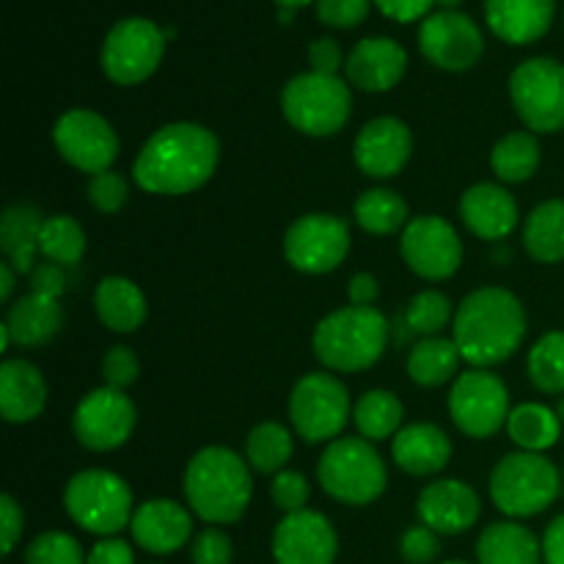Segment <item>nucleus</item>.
Returning <instances> with one entry per match:
<instances>
[{
    "label": "nucleus",
    "instance_id": "1",
    "mask_svg": "<svg viewBox=\"0 0 564 564\" xmlns=\"http://www.w3.org/2000/svg\"><path fill=\"white\" fill-rule=\"evenodd\" d=\"M220 143L213 130L193 121L160 127L138 152L132 180L154 196H185L213 180Z\"/></svg>",
    "mask_w": 564,
    "mask_h": 564
},
{
    "label": "nucleus",
    "instance_id": "2",
    "mask_svg": "<svg viewBox=\"0 0 564 564\" xmlns=\"http://www.w3.org/2000/svg\"><path fill=\"white\" fill-rule=\"evenodd\" d=\"M527 308L505 286H482L463 297L452 319V339L463 361L488 369L521 350L527 339Z\"/></svg>",
    "mask_w": 564,
    "mask_h": 564
},
{
    "label": "nucleus",
    "instance_id": "3",
    "mask_svg": "<svg viewBox=\"0 0 564 564\" xmlns=\"http://www.w3.org/2000/svg\"><path fill=\"white\" fill-rule=\"evenodd\" d=\"M182 488L193 516L226 527L240 521L251 505V466L229 446H204L187 463Z\"/></svg>",
    "mask_w": 564,
    "mask_h": 564
},
{
    "label": "nucleus",
    "instance_id": "4",
    "mask_svg": "<svg viewBox=\"0 0 564 564\" xmlns=\"http://www.w3.org/2000/svg\"><path fill=\"white\" fill-rule=\"evenodd\" d=\"M391 325L375 306H345L323 317L314 328L312 347L330 372H364L383 358Z\"/></svg>",
    "mask_w": 564,
    "mask_h": 564
},
{
    "label": "nucleus",
    "instance_id": "5",
    "mask_svg": "<svg viewBox=\"0 0 564 564\" xmlns=\"http://www.w3.org/2000/svg\"><path fill=\"white\" fill-rule=\"evenodd\" d=\"M319 488L339 505L367 507L383 496L389 468L367 438H336L325 446L317 463Z\"/></svg>",
    "mask_w": 564,
    "mask_h": 564
},
{
    "label": "nucleus",
    "instance_id": "6",
    "mask_svg": "<svg viewBox=\"0 0 564 564\" xmlns=\"http://www.w3.org/2000/svg\"><path fill=\"white\" fill-rule=\"evenodd\" d=\"M564 482L560 468L538 452H512L490 474V501L507 518H532L560 499Z\"/></svg>",
    "mask_w": 564,
    "mask_h": 564
},
{
    "label": "nucleus",
    "instance_id": "7",
    "mask_svg": "<svg viewBox=\"0 0 564 564\" xmlns=\"http://www.w3.org/2000/svg\"><path fill=\"white\" fill-rule=\"evenodd\" d=\"M352 94L339 75L301 72L281 88V113L308 138H328L345 130Z\"/></svg>",
    "mask_w": 564,
    "mask_h": 564
},
{
    "label": "nucleus",
    "instance_id": "8",
    "mask_svg": "<svg viewBox=\"0 0 564 564\" xmlns=\"http://www.w3.org/2000/svg\"><path fill=\"white\" fill-rule=\"evenodd\" d=\"M64 510L83 532L116 538L132 521V490L119 474L86 468L64 488Z\"/></svg>",
    "mask_w": 564,
    "mask_h": 564
},
{
    "label": "nucleus",
    "instance_id": "9",
    "mask_svg": "<svg viewBox=\"0 0 564 564\" xmlns=\"http://www.w3.org/2000/svg\"><path fill=\"white\" fill-rule=\"evenodd\" d=\"M165 31L147 17H124L105 36L99 64L116 86H138L158 72L165 55Z\"/></svg>",
    "mask_w": 564,
    "mask_h": 564
},
{
    "label": "nucleus",
    "instance_id": "10",
    "mask_svg": "<svg viewBox=\"0 0 564 564\" xmlns=\"http://www.w3.org/2000/svg\"><path fill=\"white\" fill-rule=\"evenodd\" d=\"M352 416L345 383L328 372H308L290 394V422L306 444H330L341 438Z\"/></svg>",
    "mask_w": 564,
    "mask_h": 564
},
{
    "label": "nucleus",
    "instance_id": "11",
    "mask_svg": "<svg viewBox=\"0 0 564 564\" xmlns=\"http://www.w3.org/2000/svg\"><path fill=\"white\" fill-rule=\"evenodd\" d=\"M510 99L529 132L564 130V64L556 58H527L512 69Z\"/></svg>",
    "mask_w": 564,
    "mask_h": 564
},
{
    "label": "nucleus",
    "instance_id": "12",
    "mask_svg": "<svg viewBox=\"0 0 564 564\" xmlns=\"http://www.w3.org/2000/svg\"><path fill=\"white\" fill-rule=\"evenodd\" d=\"M449 416L468 438H494L510 419L507 383L488 369H468L457 375L449 391Z\"/></svg>",
    "mask_w": 564,
    "mask_h": 564
},
{
    "label": "nucleus",
    "instance_id": "13",
    "mask_svg": "<svg viewBox=\"0 0 564 564\" xmlns=\"http://www.w3.org/2000/svg\"><path fill=\"white\" fill-rule=\"evenodd\" d=\"M350 253V226L330 213L301 215L284 235V257L295 270L325 275Z\"/></svg>",
    "mask_w": 564,
    "mask_h": 564
},
{
    "label": "nucleus",
    "instance_id": "14",
    "mask_svg": "<svg viewBox=\"0 0 564 564\" xmlns=\"http://www.w3.org/2000/svg\"><path fill=\"white\" fill-rule=\"evenodd\" d=\"M53 143L61 158L83 174H102L119 158V135L97 110L72 108L55 121Z\"/></svg>",
    "mask_w": 564,
    "mask_h": 564
},
{
    "label": "nucleus",
    "instance_id": "15",
    "mask_svg": "<svg viewBox=\"0 0 564 564\" xmlns=\"http://www.w3.org/2000/svg\"><path fill=\"white\" fill-rule=\"evenodd\" d=\"M135 422L138 411L130 397L110 386H99L77 402L72 430L83 449L113 452L132 438Z\"/></svg>",
    "mask_w": 564,
    "mask_h": 564
},
{
    "label": "nucleus",
    "instance_id": "16",
    "mask_svg": "<svg viewBox=\"0 0 564 564\" xmlns=\"http://www.w3.org/2000/svg\"><path fill=\"white\" fill-rule=\"evenodd\" d=\"M400 253L419 279L444 281L460 270L463 240L441 215H419L402 229Z\"/></svg>",
    "mask_w": 564,
    "mask_h": 564
},
{
    "label": "nucleus",
    "instance_id": "17",
    "mask_svg": "<svg viewBox=\"0 0 564 564\" xmlns=\"http://www.w3.org/2000/svg\"><path fill=\"white\" fill-rule=\"evenodd\" d=\"M419 50L438 69L466 72L482 58L485 36L468 14L438 9L422 20Z\"/></svg>",
    "mask_w": 564,
    "mask_h": 564
},
{
    "label": "nucleus",
    "instance_id": "18",
    "mask_svg": "<svg viewBox=\"0 0 564 564\" xmlns=\"http://www.w3.org/2000/svg\"><path fill=\"white\" fill-rule=\"evenodd\" d=\"M339 554L336 529L323 512H286L273 532L275 564H334Z\"/></svg>",
    "mask_w": 564,
    "mask_h": 564
},
{
    "label": "nucleus",
    "instance_id": "19",
    "mask_svg": "<svg viewBox=\"0 0 564 564\" xmlns=\"http://www.w3.org/2000/svg\"><path fill=\"white\" fill-rule=\"evenodd\" d=\"M413 152L411 127L397 116H378L367 121L352 143L356 165L372 180H391L408 165Z\"/></svg>",
    "mask_w": 564,
    "mask_h": 564
},
{
    "label": "nucleus",
    "instance_id": "20",
    "mask_svg": "<svg viewBox=\"0 0 564 564\" xmlns=\"http://www.w3.org/2000/svg\"><path fill=\"white\" fill-rule=\"evenodd\" d=\"M419 521L441 538H455L468 532L479 521L482 501L468 482L460 479H435L419 494Z\"/></svg>",
    "mask_w": 564,
    "mask_h": 564
},
{
    "label": "nucleus",
    "instance_id": "21",
    "mask_svg": "<svg viewBox=\"0 0 564 564\" xmlns=\"http://www.w3.org/2000/svg\"><path fill=\"white\" fill-rule=\"evenodd\" d=\"M130 532L132 543L147 554H176L187 543H193V512L171 499H149L132 512Z\"/></svg>",
    "mask_w": 564,
    "mask_h": 564
},
{
    "label": "nucleus",
    "instance_id": "22",
    "mask_svg": "<svg viewBox=\"0 0 564 564\" xmlns=\"http://www.w3.org/2000/svg\"><path fill=\"white\" fill-rule=\"evenodd\" d=\"M408 72V53L389 36L361 39L345 61V77L367 94L391 91Z\"/></svg>",
    "mask_w": 564,
    "mask_h": 564
},
{
    "label": "nucleus",
    "instance_id": "23",
    "mask_svg": "<svg viewBox=\"0 0 564 564\" xmlns=\"http://www.w3.org/2000/svg\"><path fill=\"white\" fill-rule=\"evenodd\" d=\"M457 209H460V218L468 231L477 235L479 240L490 242H501L505 237H510L521 218L516 196L496 182H479V185L468 187L460 196Z\"/></svg>",
    "mask_w": 564,
    "mask_h": 564
},
{
    "label": "nucleus",
    "instance_id": "24",
    "mask_svg": "<svg viewBox=\"0 0 564 564\" xmlns=\"http://www.w3.org/2000/svg\"><path fill=\"white\" fill-rule=\"evenodd\" d=\"M64 325V308L58 297L36 295L28 292L25 297L14 301L6 312L0 334H3V350L11 345L20 347H42L58 336Z\"/></svg>",
    "mask_w": 564,
    "mask_h": 564
},
{
    "label": "nucleus",
    "instance_id": "25",
    "mask_svg": "<svg viewBox=\"0 0 564 564\" xmlns=\"http://www.w3.org/2000/svg\"><path fill=\"white\" fill-rule=\"evenodd\" d=\"M391 457L411 477H433L449 466L452 441L438 424H408L391 441Z\"/></svg>",
    "mask_w": 564,
    "mask_h": 564
},
{
    "label": "nucleus",
    "instance_id": "26",
    "mask_svg": "<svg viewBox=\"0 0 564 564\" xmlns=\"http://www.w3.org/2000/svg\"><path fill=\"white\" fill-rule=\"evenodd\" d=\"M47 405V380L25 358L0 364V413L9 424H28Z\"/></svg>",
    "mask_w": 564,
    "mask_h": 564
},
{
    "label": "nucleus",
    "instance_id": "27",
    "mask_svg": "<svg viewBox=\"0 0 564 564\" xmlns=\"http://www.w3.org/2000/svg\"><path fill=\"white\" fill-rule=\"evenodd\" d=\"M556 0H485L488 28L507 44H532L549 33Z\"/></svg>",
    "mask_w": 564,
    "mask_h": 564
},
{
    "label": "nucleus",
    "instance_id": "28",
    "mask_svg": "<svg viewBox=\"0 0 564 564\" xmlns=\"http://www.w3.org/2000/svg\"><path fill=\"white\" fill-rule=\"evenodd\" d=\"M94 308L99 323L113 334H135L147 323V295L135 281L124 275H108L94 290Z\"/></svg>",
    "mask_w": 564,
    "mask_h": 564
},
{
    "label": "nucleus",
    "instance_id": "29",
    "mask_svg": "<svg viewBox=\"0 0 564 564\" xmlns=\"http://www.w3.org/2000/svg\"><path fill=\"white\" fill-rule=\"evenodd\" d=\"M42 209L28 202H17L3 209L0 218V248L3 257L17 273H31L36 268L39 235L44 226Z\"/></svg>",
    "mask_w": 564,
    "mask_h": 564
},
{
    "label": "nucleus",
    "instance_id": "30",
    "mask_svg": "<svg viewBox=\"0 0 564 564\" xmlns=\"http://www.w3.org/2000/svg\"><path fill=\"white\" fill-rule=\"evenodd\" d=\"M543 540L518 521L490 523L477 540L479 564H540Z\"/></svg>",
    "mask_w": 564,
    "mask_h": 564
},
{
    "label": "nucleus",
    "instance_id": "31",
    "mask_svg": "<svg viewBox=\"0 0 564 564\" xmlns=\"http://www.w3.org/2000/svg\"><path fill=\"white\" fill-rule=\"evenodd\" d=\"M523 248L540 264L564 262V198L538 204L523 224Z\"/></svg>",
    "mask_w": 564,
    "mask_h": 564
},
{
    "label": "nucleus",
    "instance_id": "32",
    "mask_svg": "<svg viewBox=\"0 0 564 564\" xmlns=\"http://www.w3.org/2000/svg\"><path fill=\"white\" fill-rule=\"evenodd\" d=\"M460 361L463 356L455 339L427 336V339H419L408 352V378L424 389H438V386L457 378Z\"/></svg>",
    "mask_w": 564,
    "mask_h": 564
},
{
    "label": "nucleus",
    "instance_id": "33",
    "mask_svg": "<svg viewBox=\"0 0 564 564\" xmlns=\"http://www.w3.org/2000/svg\"><path fill=\"white\" fill-rule=\"evenodd\" d=\"M507 433H510L512 444L521 452L543 455L545 449L556 446V441H560L562 419L556 416L554 408L543 405V402H523V405L510 411Z\"/></svg>",
    "mask_w": 564,
    "mask_h": 564
},
{
    "label": "nucleus",
    "instance_id": "34",
    "mask_svg": "<svg viewBox=\"0 0 564 564\" xmlns=\"http://www.w3.org/2000/svg\"><path fill=\"white\" fill-rule=\"evenodd\" d=\"M540 158H543V149L534 132L518 130L507 132L499 143L490 152V165H494V174L499 176L507 185H521V182L532 180L540 169Z\"/></svg>",
    "mask_w": 564,
    "mask_h": 564
},
{
    "label": "nucleus",
    "instance_id": "35",
    "mask_svg": "<svg viewBox=\"0 0 564 564\" xmlns=\"http://www.w3.org/2000/svg\"><path fill=\"white\" fill-rule=\"evenodd\" d=\"M352 218L367 235H397L408 226V204L405 198L389 187H372L364 191L352 204Z\"/></svg>",
    "mask_w": 564,
    "mask_h": 564
},
{
    "label": "nucleus",
    "instance_id": "36",
    "mask_svg": "<svg viewBox=\"0 0 564 564\" xmlns=\"http://www.w3.org/2000/svg\"><path fill=\"white\" fill-rule=\"evenodd\" d=\"M402 413L405 411H402L400 397L386 389H372L358 397V402L352 405V422H356L361 438L378 444V441L394 438L400 433Z\"/></svg>",
    "mask_w": 564,
    "mask_h": 564
},
{
    "label": "nucleus",
    "instance_id": "37",
    "mask_svg": "<svg viewBox=\"0 0 564 564\" xmlns=\"http://www.w3.org/2000/svg\"><path fill=\"white\" fill-rule=\"evenodd\" d=\"M292 433L279 422H262L248 433L246 438V460L251 471L257 474H279L284 471L286 460L292 457Z\"/></svg>",
    "mask_w": 564,
    "mask_h": 564
},
{
    "label": "nucleus",
    "instance_id": "38",
    "mask_svg": "<svg viewBox=\"0 0 564 564\" xmlns=\"http://www.w3.org/2000/svg\"><path fill=\"white\" fill-rule=\"evenodd\" d=\"M527 372L534 389L543 394H564V330H549L534 341Z\"/></svg>",
    "mask_w": 564,
    "mask_h": 564
},
{
    "label": "nucleus",
    "instance_id": "39",
    "mask_svg": "<svg viewBox=\"0 0 564 564\" xmlns=\"http://www.w3.org/2000/svg\"><path fill=\"white\" fill-rule=\"evenodd\" d=\"M39 253L47 262L72 268L86 253V231L72 215H50L39 235Z\"/></svg>",
    "mask_w": 564,
    "mask_h": 564
},
{
    "label": "nucleus",
    "instance_id": "40",
    "mask_svg": "<svg viewBox=\"0 0 564 564\" xmlns=\"http://www.w3.org/2000/svg\"><path fill=\"white\" fill-rule=\"evenodd\" d=\"M457 308L452 306L449 297L438 290H424L408 301L402 325L416 336H441V330L455 319Z\"/></svg>",
    "mask_w": 564,
    "mask_h": 564
},
{
    "label": "nucleus",
    "instance_id": "41",
    "mask_svg": "<svg viewBox=\"0 0 564 564\" xmlns=\"http://www.w3.org/2000/svg\"><path fill=\"white\" fill-rule=\"evenodd\" d=\"M25 564H88V556L72 534L42 532L28 543Z\"/></svg>",
    "mask_w": 564,
    "mask_h": 564
},
{
    "label": "nucleus",
    "instance_id": "42",
    "mask_svg": "<svg viewBox=\"0 0 564 564\" xmlns=\"http://www.w3.org/2000/svg\"><path fill=\"white\" fill-rule=\"evenodd\" d=\"M86 196L97 213L116 215L130 202V182H127V176L116 174V171H102V174H94L88 180Z\"/></svg>",
    "mask_w": 564,
    "mask_h": 564
},
{
    "label": "nucleus",
    "instance_id": "43",
    "mask_svg": "<svg viewBox=\"0 0 564 564\" xmlns=\"http://www.w3.org/2000/svg\"><path fill=\"white\" fill-rule=\"evenodd\" d=\"M308 496H312V485H308V479L303 477L301 471L284 468V471L275 474L273 482H270V499H273V505L279 507L284 516L286 512L306 510Z\"/></svg>",
    "mask_w": 564,
    "mask_h": 564
},
{
    "label": "nucleus",
    "instance_id": "44",
    "mask_svg": "<svg viewBox=\"0 0 564 564\" xmlns=\"http://www.w3.org/2000/svg\"><path fill=\"white\" fill-rule=\"evenodd\" d=\"M141 375V361L127 345H113L102 356V378L110 389L127 391Z\"/></svg>",
    "mask_w": 564,
    "mask_h": 564
},
{
    "label": "nucleus",
    "instance_id": "45",
    "mask_svg": "<svg viewBox=\"0 0 564 564\" xmlns=\"http://www.w3.org/2000/svg\"><path fill=\"white\" fill-rule=\"evenodd\" d=\"M191 560L193 564H231L235 545H231V538L224 529L207 527L193 538Z\"/></svg>",
    "mask_w": 564,
    "mask_h": 564
},
{
    "label": "nucleus",
    "instance_id": "46",
    "mask_svg": "<svg viewBox=\"0 0 564 564\" xmlns=\"http://www.w3.org/2000/svg\"><path fill=\"white\" fill-rule=\"evenodd\" d=\"M372 0H317V17L330 28H356L369 17Z\"/></svg>",
    "mask_w": 564,
    "mask_h": 564
},
{
    "label": "nucleus",
    "instance_id": "47",
    "mask_svg": "<svg viewBox=\"0 0 564 564\" xmlns=\"http://www.w3.org/2000/svg\"><path fill=\"white\" fill-rule=\"evenodd\" d=\"M438 551H441L438 534H435L430 527H424V523H422V527H411V529H405V532H402L400 554L408 564L435 562Z\"/></svg>",
    "mask_w": 564,
    "mask_h": 564
},
{
    "label": "nucleus",
    "instance_id": "48",
    "mask_svg": "<svg viewBox=\"0 0 564 564\" xmlns=\"http://www.w3.org/2000/svg\"><path fill=\"white\" fill-rule=\"evenodd\" d=\"M345 61L347 58L336 39L319 36L308 44V64H312V72H319V75H336L339 69H345Z\"/></svg>",
    "mask_w": 564,
    "mask_h": 564
},
{
    "label": "nucleus",
    "instance_id": "49",
    "mask_svg": "<svg viewBox=\"0 0 564 564\" xmlns=\"http://www.w3.org/2000/svg\"><path fill=\"white\" fill-rule=\"evenodd\" d=\"M0 523H3L0 527V532H3V554L9 556L20 543L22 529H25V516H22V507L17 505L14 496H0Z\"/></svg>",
    "mask_w": 564,
    "mask_h": 564
},
{
    "label": "nucleus",
    "instance_id": "50",
    "mask_svg": "<svg viewBox=\"0 0 564 564\" xmlns=\"http://www.w3.org/2000/svg\"><path fill=\"white\" fill-rule=\"evenodd\" d=\"M28 275H31V292H36V295L58 297L61 301V295H64L66 290V275L61 264L39 262Z\"/></svg>",
    "mask_w": 564,
    "mask_h": 564
},
{
    "label": "nucleus",
    "instance_id": "51",
    "mask_svg": "<svg viewBox=\"0 0 564 564\" xmlns=\"http://www.w3.org/2000/svg\"><path fill=\"white\" fill-rule=\"evenodd\" d=\"M88 564H135V551L121 538H99L88 551Z\"/></svg>",
    "mask_w": 564,
    "mask_h": 564
},
{
    "label": "nucleus",
    "instance_id": "52",
    "mask_svg": "<svg viewBox=\"0 0 564 564\" xmlns=\"http://www.w3.org/2000/svg\"><path fill=\"white\" fill-rule=\"evenodd\" d=\"M375 6L394 22H416L430 17L435 0H375Z\"/></svg>",
    "mask_w": 564,
    "mask_h": 564
},
{
    "label": "nucleus",
    "instance_id": "53",
    "mask_svg": "<svg viewBox=\"0 0 564 564\" xmlns=\"http://www.w3.org/2000/svg\"><path fill=\"white\" fill-rule=\"evenodd\" d=\"M380 295V284L372 273H356L347 284V301L350 306H372Z\"/></svg>",
    "mask_w": 564,
    "mask_h": 564
},
{
    "label": "nucleus",
    "instance_id": "54",
    "mask_svg": "<svg viewBox=\"0 0 564 564\" xmlns=\"http://www.w3.org/2000/svg\"><path fill=\"white\" fill-rule=\"evenodd\" d=\"M543 562L564 564V512L549 523L543 534Z\"/></svg>",
    "mask_w": 564,
    "mask_h": 564
},
{
    "label": "nucleus",
    "instance_id": "55",
    "mask_svg": "<svg viewBox=\"0 0 564 564\" xmlns=\"http://www.w3.org/2000/svg\"><path fill=\"white\" fill-rule=\"evenodd\" d=\"M14 286H17V270L3 259V262H0V301L9 303L11 295H14Z\"/></svg>",
    "mask_w": 564,
    "mask_h": 564
},
{
    "label": "nucleus",
    "instance_id": "56",
    "mask_svg": "<svg viewBox=\"0 0 564 564\" xmlns=\"http://www.w3.org/2000/svg\"><path fill=\"white\" fill-rule=\"evenodd\" d=\"M275 3L281 6V9H301V6H306V3H312V0H275Z\"/></svg>",
    "mask_w": 564,
    "mask_h": 564
},
{
    "label": "nucleus",
    "instance_id": "57",
    "mask_svg": "<svg viewBox=\"0 0 564 564\" xmlns=\"http://www.w3.org/2000/svg\"><path fill=\"white\" fill-rule=\"evenodd\" d=\"M463 0H435V6H441L444 11H455Z\"/></svg>",
    "mask_w": 564,
    "mask_h": 564
},
{
    "label": "nucleus",
    "instance_id": "58",
    "mask_svg": "<svg viewBox=\"0 0 564 564\" xmlns=\"http://www.w3.org/2000/svg\"><path fill=\"white\" fill-rule=\"evenodd\" d=\"M292 17H295V9H281L279 11L281 22H292Z\"/></svg>",
    "mask_w": 564,
    "mask_h": 564
},
{
    "label": "nucleus",
    "instance_id": "59",
    "mask_svg": "<svg viewBox=\"0 0 564 564\" xmlns=\"http://www.w3.org/2000/svg\"><path fill=\"white\" fill-rule=\"evenodd\" d=\"M554 411H556V416H560V419H562V424H564V394L560 397V402H556Z\"/></svg>",
    "mask_w": 564,
    "mask_h": 564
},
{
    "label": "nucleus",
    "instance_id": "60",
    "mask_svg": "<svg viewBox=\"0 0 564 564\" xmlns=\"http://www.w3.org/2000/svg\"><path fill=\"white\" fill-rule=\"evenodd\" d=\"M441 564H471V562H463V560H449V562H441Z\"/></svg>",
    "mask_w": 564,
    "mask_h": 564
},
{
    "label": "nucleus",
    "instance_id": "61",
    "mask_svg": "<svg viewBox=\"0 0 564 564\" xmlns=\"http://www.w3.org/2000/svg\"><path fill=\"white\" fill-rule=\"evenodd\" d=\"M562 482H564V477H562Z\"/></svg>",
    "mask_w": 564,
    "mask_h": 564
}]
</instances>
